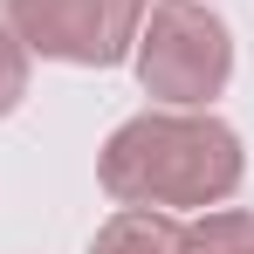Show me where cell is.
<instances>
[{
	"label": "cell",
	"instance_id": "obj_6",
	"mask_svg": "<svg viewBox=\"0 0 254 254\" xmlns=\"http://www.w3.org/2000/svg\"><path fill=\"white\" fill-rule=\"evenodd\" d=\"M28 76H35V55H28V42L7 28V14H0V124L28 103Z\"/></svg>",
	"mask_w": 254,
	"mask_h": 254
},
{
	"label": "cell",
	"instance_id": "obj_3",
	"mask_svg": "<svg viewBox=\"0 0 254 254\" xmlns=\"http://www.w3.org/2000/svg\"><path fill=\"white\" fill-rule=\"evenodd\" d=\"M151 0H7V28L42 62L69 69H117L144 28Z\"/></svg>",
	"mask_w": 254,
	"mask_h": 254
},
{
	"label": "cell",
	"instance_id": "obj_4",
	"mask_svg": "<svg viewBox=\"0 0 254 254\" xmlns=\"http://www.w3.org/2000/svg\"><path fill=\"white\" fill-rule=\"evenodd\" d=\"M83 254H186V220L179 213H151V206H117Z\"/></svg>",
	"mask_w": 254,
	"mask_h": 254
},
{
	"label": "cell",
	"instance_id": "obj_2",
	"mask_svg": "<svg viewBox=\"0 0 254 254\" xmlns=\"http://www.w3.org/2000/svg\"><path fill=\"white\" fill-rule=\"evenodd\" d=\"M130 69L165 110H213L234 83V28L213 0H151L130 42Z\"/></svg>",
	"mask_w": 254,
	"mask_h": 254
},
{
	"label": "cell",
	"instance_id": "obj_5",
	"mask_svg": "<svg viewBox=\"0 0 254 254\" xmlns=\"http://www.w3.org/2000/svg\"><path fill=\"white\" fill-rule=\"evenodd\" d=\"M186 254H254V213L206 206L199 220H186Z\"/></svg>",
	"mask_w": 254,
	"mask_h": 254
},
{
	"label": "cell",
	"instance_id": "obj_1",
	"mask_svg": "<svg viewBox=\"0 0 254 254\" xmlns=\"http://www.w3.org/2000/svg\"><path fill=\"white\" fill-rule=\"evenodd\" d=\"M248 179L241 130L213 110H137L103 137L96 151V186L117 206L151 213H206L227 206Z\"/></svg>",
	"mask_w": 254,
	"mask_h": 254
}]
</instances>
